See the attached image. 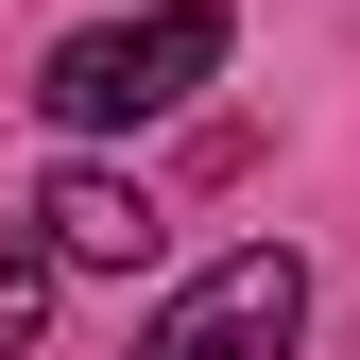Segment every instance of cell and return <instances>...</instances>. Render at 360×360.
I'll use <instances>...</instances> for the list:
<instances>
[{
  "mask_svg": "<svg viewBox=\"0 0 360 360\" xmlns=\"http://www.w3.org/2000/svg\"><path fill=\"white\" fill-rule=\"evenodd\" d=\"M34 223H52V257H69V275H138V257L172 240V206L138 189V172H86V155L34 189Z\"/></svg>",
  "mask_w": 360,
  "mask_h": 360,
  "instance_id": "cell-3",
  "label": "cell"
},
{
  "mask_svg": "<svg viewBox=\"0 0 360 360\" xmlns=\"http://www.w3.org/2000/svg\"><path fill=\"white\" fill-rule=\"evenodd\" d=\"M292 343H309V275H292V240H240V257H206V275L155 309L138 360H292Z\"/></svg>",
  "mask_w": 360,
  "mask_h": 360,
  "instance_id": "cell-2",
  "label": "cell"
},
{
  "mask_svg": "<svg viewBox=\"0 0 360 360\" xmlns=\"http://www.w3.org/2000/svg\"><path fill=\"white\" fill-rule=\"evenodd\" d=\"M206 69H223V0H155V18H103V34H69V52L34 69V103H52L69 138H120V120H172Z\"/></svg>",
  "mask_w": 360,
  "mask_h": 360,
  "instance_id": "cell-1",
  "label": "cell"
},
{
  "mask_svg": "<svg viewBox=\"0 0 360 360\" xmlns=\"http://www.w3.org/2000/svg\"><path fill=\"white\" fill-rule=\"evenodd\" d=\"M34 326H52V257H34V240H0V360H18Z\"/></svg>",
  "mask_w": 360,
  "mask_h": 360,
  "instance_id": "cell-4",
  "label": "cell"
}]
</instances>
